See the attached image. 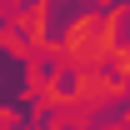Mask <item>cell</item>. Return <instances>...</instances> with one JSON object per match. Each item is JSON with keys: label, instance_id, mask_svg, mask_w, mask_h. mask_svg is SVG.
Returning <instances> with one entry per match:
<instances>
[{"label": "cell", "instance_id": "cell-1", "mask_svg": "<svg viewBox=\"0 0 130 130\" xmlns=\"http://www.w3.org/2000/svg\"><path fill=\"white\" fill-rule=\"evenodd\" d=\"M55 90H60V95H75V90H80V75H75V70L55 75Z\"/></svg>", "mask_w": 130, "mask_h": 130}]
</instances>
